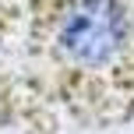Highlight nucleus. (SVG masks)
I'll return each instance as SVG.
<instances>
[{
  "label": "nucleus",
  "instance_id": "obj_1",
  "mask_svg": "<svg viewBox=\"0 0 134 134\" xmlns=\"http://www.w3.org/2000/svg\"><path fill=\"white\" fill-rule=\"evenodd\" d=\"M49 46L67 71L134 88V11L124 0H60L49 18Z\"/></svg>",
  "mask_w": 134,
  "mask_h": 134
}]
</instances>
